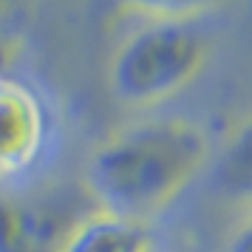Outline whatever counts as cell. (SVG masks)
I'll return each instance as SVG.
<instances>
[{
	"instance_id": "ba28073f",
	"label": "cell",
	"mask_w": 252,
	"mask_h": 252,
	"mask_svg": "<svg viewBox=\"0 0 252 252\" xmlns=\"http://www.w3.org/2000/svg\"><path fill=\"white\" fill-rule=\"evenodd\" d=\"M227 252H252V218L229 238Z\"/></svg>"
},
{
	"instance_id": "9c48e42d",
	"label": "cell",
	"mask_w": 252,
	"mask_h": 252,
	"mask_svg": "<svg viewBox=\"0 0 252 252\" xmlns=\"http://www.w3.org/2000/svg\"><path fill=\"white\" fill-rule=\"evenodd\" d=\"M14 63V43L9 37H0V77H12L9 65Z\"/></svg>"
},
{
	"instance_id": "8992f818",
	"label": "cell",
	"mask_w": 252,
	"mask_h": 252,
	"mask_svg": "<svg viewBox=\"0 0 252 252\" xmlns=\"http://www.w3.org/2000/svg\"><path fill=\"white\" fill-rule=\"evenodd\" d=\"M213 182L229 198L252 201V114L224 142L213 167Z\"/></svg>"
},
{
	"instance_id": "6da1fadb",
	"label": "cell",
	"mask_w": 252,
	"mask_h": 252,
	"mask_svg": "<svg viewBox=\"0 0 252 252\" xmlns=\"http://www.w3.org/2000/svg\"><path fill=\"white\" fill-rule=\"evenodd\" d=\"M210 156L201 125L179 116L148 119L102 139L85 159L82 182L96 210L148 224L198 182Z\"/></svg>"
},
{
	"instance_id": "5b68a950",
	"label": "cell",
	"mask_w": 252,
	"mask_h": 252,
	"mask_svg": "<svg viewBox=\"0 0 252 252\" xmlns=\"http://www.w3.org/2000/svg\"><path fill=\"white\" fill-rule=\"evenodd\" d=\"M153 247L150 224L96 210L71 224L57 252H153Z\"/></svg>"
},
{
	"instance_id": "52a82bcc",
	"label": "cell",
	"mask_w": 252,
	"mask_h": 252,
	"mask_svg": "<svg viewBox=\"0 0 252 252\" xmlns=\"http://www.w3.org/2000/svg\"><path fill=\"white\" fill-rule=\"evenodd\" d=\"M229 0H116L122 12L148 17L153 23H184L190 26L193 20L213 14L224 9Z\"/></svg>"
},
{
	"instance_id": "277c9868",
	"label": "cell",
	"mask_w": 252,
	"mask_h": 252,
	"mask_svg": "<svg viewBox=\"0 0 252 252\" xmlns=\"http://www.w3.org/2000/svg\"><path fill=\"white\" fill-rule=\"evenodd\" d=\"M68 227L54 207L0 190V252H57Z\"/></svg>"
},
{
	"instance_id": "7a4b0ae2",
	"label": "cell",
	"mask_w": 252,
	"mask_h": 252,
	"mask_svg": "<svg viewBox=\"0 0 252 252\" xmlns=\"http://www.w3.org/2000/svg\"><path fill=\"white\" fill-rule=\"evenodd\" d=\"M210 43L193 26L153 23L119 43L108 65V85L133 108L167 102L204 71Z\"/></svg>"
},
{
	"instance_id": "3957f363",
	"label": "cell",
	"mask_w": 252,
	"mask_h": 252,
	"mask_svg": "<svg viewBox=\"0 0 252 252\" xmlns=\"http://www.w3.org/2000/svg\"><path fill=\"white\" fill-rule=\"evenodd\" d=\"M48 142L43 99L26 82L0 77V182L29 173Z\"/></svg>"
}]
</instances>
